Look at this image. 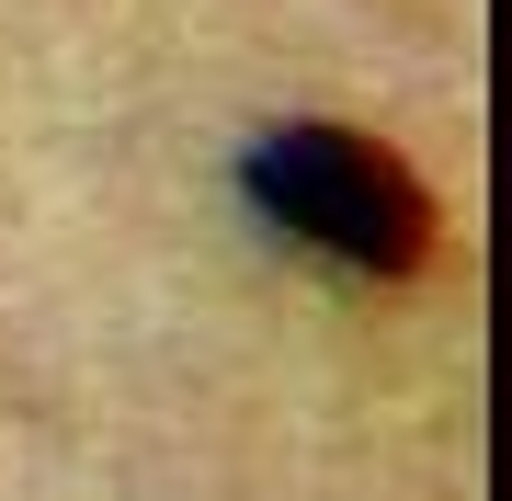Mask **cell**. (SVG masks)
I'll return each instance as SVG.
<instances>
[{"mask_svg":"<svg viewBox=\"0 0 512 501\" xmlns=\"http://www.w3.org/2000/svg\"><path fill=\"white\" fill-rule=\"evenodd\" d=\"M262 194H274L285 228H308V240L353 251V262H410V183L387 171L376 149H353V137H285L274 171H262Z\"/></svg>","mask_w":512,"mask_h":501,"instance_id":"obj_1","label":"cell"}]
</instances>
